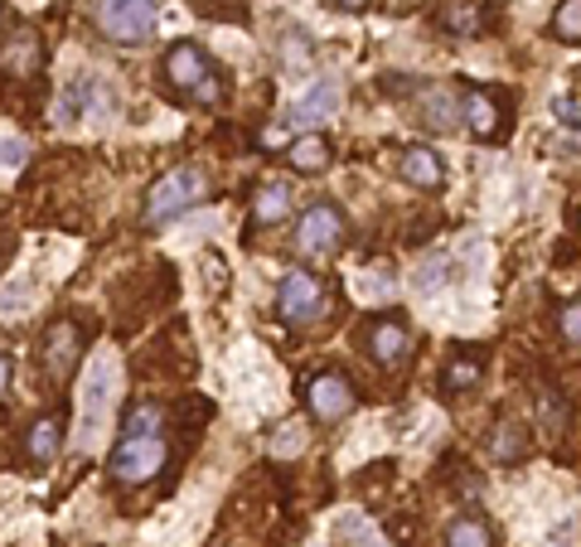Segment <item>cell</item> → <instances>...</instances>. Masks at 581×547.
Wrapping results in <instances>:
<instances>
[{
  "label": "cell",
  "mask_w": 581,
  "mask_h": 547,
  "mask_svg": "<svg viewBox=\"0 0 581 547\" xmlns=\"http://www.w3.org/2000/svg\"><path fill=\"white\" fill-rule=\"evenodd\" d=\"M339 107V83L335 78H320L306 98H296L286 107V126H296V131H310V126H320L329 112Z\"/></svg>",
  "instance_id": "12"
},
{
  "label": "cell",
  "mask_w": 581,
  "mask_h": 547,
  "mask_svg": "<svg viewBox=\"0 0 581 547\" xmlns=\"http://www.w3.org/2000/svg\"><path fill=\"white\" fill-rule=\"evenodd\" d=\"M329 155H335V151H329L325 136H300V141H290V151H286L296 175H320V170L329 165Z\"/></svg>",
  "instance_id": "20"
},
{
  "label": "cell",
  "mask_w": 581,
  "mask_h": 547,
  "mask_svg": "<svg viewBox=\"0 0 581 547\" xmlns=\"http://www.w3.org/2000/svg\"><path fill=\"white\" fill-rule=\"evenodd\" d=\"M0 69H6L10 78H34L39 69H44V39L30 34V30L6 39V49H0Z\"/></svg>",
  "instance_id": "14"
},
{
  "label": "cell",
  "mask_w": 581,
  "mask_h": 547,
  "mask_svg": "<svg viewBox=\"0 0 581 547\" xmlns=\"http://www.w3.org/2000/svg\"><path fill=\"white\" fill-rule=\"evenodd\" d=\"M161 422H165V412L155 403H136L126 412V432H161Z\"/></svg>",
  "instance_id": "25"
},
{
  "label": "cell",
  "mask_w": 581,
  "mask_h": 547,
  "mask_svg": "<svg viewBox=\"0 0 581 547\" xmlns=\"http://www.w3.org/2000/svg\"><path fill=\"white\" fill-rule=\"evenodd\" d=\"M552 117H558L567 131H581V102L577 98H558L552 102Z\"/></svg>",
  "instance_id": "28"
},
{
  "label": "cell",
  "mask_w": 581,
  "mask_h": 547,
  "mask_svg": "<svg viewBox=\"0 0 581 547\" xmlns=\"http://www.w3.org/2000/svg\"><path fill=\"white\" fill-rule=\"evenodd\" d=\"M6 378H10V364H6V358H0V388H6Z\"/></svg>",
  "instance_id": "33"
},
{
  "label": "cell",
  "mask_w": 581,
  "mask_h": 547,
  "mask_svg": "<svg viewBox=\"0 0 581 547\" xmlns=\"http://www.w3.org/2000/svg\"><path fill=\"white\" fill-rule=\"evenodd\" d=\"M485 378V354L475 344H456V354L441 368V393H470Z\"/></svg>",
  "instance_id": "17"
},
{
  "label": "cell",
  "mask_w": 581,
  "mask_h": 547,
  "mask_svg": "<svg viewBox=\"0 0 581 547\" xmlns=\"http://www.w3.org/2000/svg\"><path fill=\"white\" fill-rule=\"evenodd\" d=\"M335 6H339V10H364L368 0H335Z\"/></svg>",
  "instance_id": "32"
},
{
  "label": "cell",
  "mask_w": 581,
  "mask_h": 547,
  "mask_svg": "<svg viewBox=\"0 0 581 547\" xmlns=\"http://www.w3.org/2000/svg\"><path fill=\"white\" fill-rule=\"evenodd\" d=\"M165 465V436L161 432H122L112 450V479L116 485H145Z\"/></svg>",
  "instance_id": "2"
},
{
  "label": "cell",
  "mask_w": 581,
  "mask_h": 547,
  "mask_svg": "<svg viewBox=\"0 0 581 547\" xmlns=\"http://www.w3.org/2000/svg\"><path fill=\"white\" fill-rule=\"evenodd\" d=\"M24 155H30V145L20 136H0V170H20Z\"/></svg>",
  "instance_id": "26"
},
{
  "label": "cell",
  "mask_w": 581,
  "mask_h": 547,
  "mask_svg": "<svg viewBox=\"0 0 581 547\" xmlns=\"http://www.w3.org/2000/svg\"><path fill=\"white\" fill-rule=\"evenodd\" d=\"M490 24V0H446L441 6V30L456 39H475Z\"/></svg>",
  "instance_id": "18"
},
{
  "label": "cell",
  "mask_w": 581,
  "mask_h": 547,
  "mask_svg": "<svg viewBox=\"0 0 581 547\" xmlns=\"http://www.w3.org/2000/svg\"><path fill=\"white\" fill-rule=\"evenodd\" d=\"M306 397H310V412L320 422H339V417H349L354 412V403H359V397H354V383L345 378V373H315L310 378V388H306Z\"/></svg>",
  "instance_id": "9"
},
{
  "label": "cell",
  "mask_w": 581,
  "mask_h": 547,
  "mask_svg": "<svg viewBox=\"0 0 581 547\" xmlns=\"http://www.w3.org/2000/svg\"><path fill=\"white\" fill-rule=\"evenodd\" d=\"M359 340H364V354L374 358L378 368H402L407 354H412V325H407L402 315H393V311L368 320Z\"/></svg>",
  "instance_id": "5"
},
{
  "label": "cell",
  "mask_w": 581,
  "mask_h": 547,
  "mask_svg": "<svg viewBox=\"0 0 581 547\" xmlns=\"http://www.w3.org/2000/svg\"><path fill=\"white\" fill-rule=\"evenodd\" d=\"M398 170L407 184H417V190H441L446 184V165L441 155L431 151V145H407V151L398 155Z\"/></svg>",
  "instance_id": "16"
},
{
  "label": "cell",
  "mask_w": 581,
  "mask_h": 547,
  "mask_svg": "<svg viewBox=\"0 0 581 547\" xmlns=\"http://www.w3.org/2000/svg\"><path fill=\"white\" fill-rule=\"evenodd\" d=\"M78 358H83V330H78V320H54L44 335V373L54 383H63L78 368Z\"/></svg>",
  "instance_id": "8"
},
{
  "label": "cell",
  "mask_w": 581,
  "mask_h": 547,
  "mask_svg": "<svg viewBox=\"0 0 581 547\" xmlns=\"http://www.w3.org/2000/svg\"><path fill=\"white\" fill-rule=\"evenodd\" d=\"M204 194H208L204 170H194V165H175L161 184H155L151 194H145V223H170V219H180L184 209L204 204Z\"/></svg>",
  "instance_id": "1"
},
{
  "label": "cell",
  "mask_w": 581,
  "mask_h": 547,
  "mask_svg": "<svg viewBox=\"0 0 581 547\" xmlns=\"http://www.w3.org/2000/svg\"><path fill=\"white\" fill-rule=\"evenodd\" d=\"M0 20H6V10H0Z\"/></svg>",
  "instance_id": "34"
},
{
  "label": "cell",
  "mask_w": 581,
  "mask_h": 547,
  "mask_svg": "<svg viewBox=\"0 0 581 547\" xmlns=\"http://www.w3.org/2000/svg\"><path fill=\"white\" fill-rule=\"evenodd\" d=\"M155 20H161L155 0H98L102 34H108L112 44H122V49L145 44V39L155 34Z\"/></svg>",
  "instance_id": "3"
},
{
  "label": "cell",
  "mask_w": 581,
  "mask_h": 547,
  "mask_svg": "<svg viewBox=\"0 0 581 547\" xmlns=\"http://www.w3.org/2000/svg\"><path fill=\"white\" fill-rule=\"evenodd\" d=\"M59 442H63V422L59 417H39L34 426H30V456L44 465V460H54V450H59Z\"/></svg>",
  "instance_id": "22"
},
{
  "label": "cell",
  "mask_w": 581,
  "mask_h": 547,
  "mask_svg": "<svg viewBox=\"0 0 581 547\" xmlns=\"http://www.w3.org/2000/svg\"><path fill=\"white\" fill-rule=\"evenodd\" d=\"M460 117H466L470 136H480V141H499L509 131V102L495 88H470L466 102H460Z\"/></svg>",
  "instance_id": "6"
},
{
  "label": "cell",
  "mask_w": 581,
  "mask_h": 547,
  "mask_svg": "<svg viewBox=\"0 0 581 547\" xmlns=\"http://www.w3.org/2000/svg\"><path fill=\"white\" fill-rule=\"evenodd\" d=\"M345 237H349L345 213H339L335 204H325V199L320 204H310L296 223V252L300 257H335V252L345 247Z\"/></svg>",
  "instance_id": "4"
},
{
  "label": "cell",
  "mask_w": 581,
  "mask_h": 547,
  "mask_svg": "<svg viewBox=\"0 0 581 547\" xmlns=\"http://www.w3.org/2000/svg\"><path fill=\"white\" fill-rule=\"evenodd\" d=\"M552 39L581 44V0H562V6L552 10Z\"/></svg>",
  "instance_id": "23"
},
{
  "label": "cell",
  "mask_w": 581,
  "mask_h": 547,
  "mask_svg": "<svg viewBox=\"0 0 581 547\" xmlns=\"http://www.w3.org/2000/svg\"><path fill=\"white\" fill-rule=\"evenodd\" d=\"M335 533H339V538H359L354 547H374V543H378L374 533H368V538H364V518H354V514H345V518H339V524H335Z\"/></svg>",
  "instance_id": "29"
},
{
  "label": "cell",
  "mask_w": 581,
  "mask_h": 547,
  "mask_svg": "<svg viewBox=\"0 0 581 547\" xmlns=\"http://www.w3.org/2000/svg\"><path fill=\"white\" fill-rule=\"evenodd\" d=\"M102 102H112V92L102 88L98 78H78V83H73V88L59 98V122H63V126H78V122H83V117H92V112H98Z\"/></svg>",
  "instance_id": "15"
},
{
  "label": "cell",
  "mask_w": 581,
  "mask_h": 547,
  "mask_svg": "<svg viewBox=\"0 0 581 547\" xmlns=\"http://www.w3.org/2000/svg\"><path fill=\"white\" fill-rule=\"evenodd\" d=\"M286 213H290L286 184H262L257 199H253V219H247V229H272V223H282Z\"/></svg>",
  "instance_id": "19"
},
{
  "label": "cell",
  "mask_w": 581,
  "mask_h": 547,
  "mask_svg": "<svg viewBox=\"0 0 581 547\" xmlns=\"http://www.w3.org/2000/svg\"><path fill=\"white\" fill-rule=\"evenodd\" d=\"M407 92L417 98V112H421V122H427L431 131H456L460 126V102H456L451 88H441V83H412Z\"/></svg>",
  "instance_id": "11"
},
{
  "label": "cell",
  "mask_w": 581,
  "mask_h": 547,
  "mask_svg": "<svg viewBox=\"0 0 581 547\" xmlns=\"http://www.w3.org/2000/svg\"><path fill=\"white\" fill-rule=\"evenodd\" d=\"M446 547H495V533L485 518H470V514H460L446 524Z\"/></svg>",
  "instance_id": "21"
},
{
  "label": "cell",
  "mask_w": 581,
  "mask_h": 547,
  "mask_svg": "<svg viewBox=\"0 0 581 547\" xmlns=\"http://www.w3.org/2000/svg\"><path fill=\"white\" fill-rule=\"evenodd\" d=\"M523 426L519 422H499V432H495V442H490V456L495 460H519L523 456Z\"/></svg>",
  "instance_id": "24"
},
{
  "label": "cell",
  "mask_w": 581,
  "mask_h": 547,
  "mask_svg": "<svg viewBox=\"0 0 581 547\" xmlns=\"http://www.w3.org/2000/svg\"><path fill=\"white\" fill-rule=\"evenodd\" d=\"M218 98H223V88L214 83V73H208V78H204V83H200V88H194V102H204V107H208V102H218Z\"/></svg>",
  "instance_id": "30"
},
{
  "label": "cell",
  "mask_w": 581,
  "mask_h": 547,
  "mask_svg": "<svg viewBox=\"0 0 581 547\" xmlns=\"http://www.w3.org/2000/svg\"><path fill=\"white\" fill-rule=\"evenodd\" d=\"M208 73H214V69H208V53L200 44H175L165 53V83L175 92H194Z\"/></svg>",
  "instance_id": "13"
},
{
  "label": "cell",
  "mask_w": 581,
  "mask_h": 547,
  "mask_svg": "<svg viewBox=\"0 0 581 547\" xmlns=\"http://www.w3.org/2000/svg\"><path fill=\"white\" fill-rule=\"evenodd\" d=\"M558 325H562V340H572V344H581V301H567V305H562Z\"/></svg>",
  "instance_id": "27"
},
{
  "label": "cell",
  "mask_w": 581,
  "mask_h": 547,
  "mask_svg": "<svg viewBox=\"0 0 581 547\" xmlns=\"http://www.w3.org/2000/svg\"><path fill=\"white\" fill-rule=\"evenodd\" d=\"M108 403H112V358H98L88 378V393H83V432H78V446H92V436L102 432V417H108Z\"/></svg>",
  "instance_id": "10"
},
{
  "label": "cell",
  "mask_w": 581,
  "mask_h": 547,
  "mask_svg": "<svg viewBox=\"0 0 581 547\" xmlns=\"http://www.w3.org/2000/svg\"><path fill=\"white\" fill-rule=\"evenodd\" d=\"M276 311H282L290 325H310V320L325 311V286L315 282L310 272H290V276H282V286H276Z\"/></svg>",
  "instance_id": "7"
},
{
  "label": "cell",
  "mask_w": 581,
  "mask_h": 547,
  "mask_svg": "<svg viewBox=\"0 0 581 547\" xmlns=\"http://www.w3.org/2000/svg\"><path fill=\"white\" fill-rule=\"evenodd\" d=\"M300 446H306V436H300V432H282V436H276V450H282V456H286V450H300Z\"/></svg>",
  "instance_id": "31"
}]
</instances>
